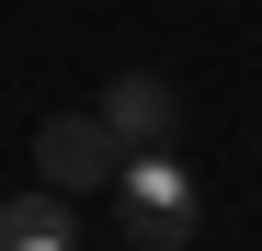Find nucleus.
Here are the masks:
<instances>
[{
  "label": "nucleus",
  "instance_id": "nucleus-1",
  "mask_svg": "<svg viewBox=\"0 0 262 251\" xmlns=\"http://www.w3.org/2000/svg\"><path fill=\"white\" fill-rule=\"evenodd\" d=\"M114 217H125L137 251H183V240H194V172L160 160V149H137V160L114 172Z\"/></svg>",
  "mask_w": 262,
  "mask_h": 251
},
{
  "label": "nucleus",
  "instance_id": "nucleus-2",
  "mask_svg": "<svg viewBox=\"0 0 262 251\" xmlns=\"http://www.w3.org/2000/svg\"><path fill=\"white\" fill-rule=\"evenodd\" d=\"M34 160H46V194H114V172H125V149H114L103 114H57Z\"/></svg>",
  "mask_w": 262,
  "mask_h": 251
},
{
  "label": "nucleus",
  "instance_id": "nucleus-3",
  "mask_svg": "<svg viewBox=\"0 0 262 251\" xmlns=\"http://www.w3.org/2000/svg\"><path fill=\"white\" fill-rule=\"evenodd\" d=\"M92 114L114 126V149H125V160H137V149H160V137H171V114H183V92H171V80H160V69H125V80H114V92L92 103Z\"/></svg>",
  "mask_w": 262,
  "mask_h": 251
},
{
  "label": "nucleus",
  "instance_id": "nucleus-4",
  "mask_svg": "<svg viewBox=\"0 0 262 251\" xmlns=\"http://www.w3.org/2000/svg\"><path fill=\"white\" fill-rule=\"evenodd\" d=\"M0 251H69V194H23V205H0Z\"/></svg>",
  "mask_w": 262,
  "mask_h": 251
}]
</instances>
